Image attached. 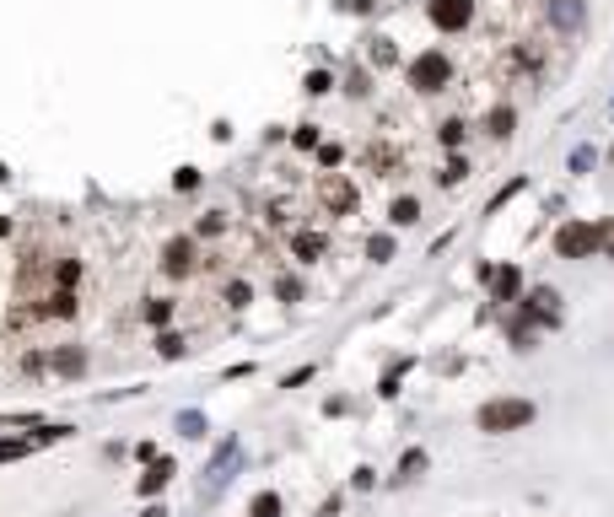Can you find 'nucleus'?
<instances>
[{
    "label": "nucleus",
    "mask_w": 614,
    "mask_h": 517,
    "mask_svg": "<svg viewBox=\"0 0 614 517\" xmlns=\"http://www.w3.org/2000/svg\"><path fill=\"white\" fill-rule=\"evenodd\" d=\"M534 399H512V394H502V399H485L480 405V432H491V437H507V432H529L534 426Z\"/></svg>",
    "instance_id": "f257e3e1"
},
{
    "label": "nucleus",
    "mask_w": 614,
    "mask_h": 517,
    "mask_svg": "<svg viewBox=\"0 0 614 517\" xmlns=\"http://www.w3.org/2000/svg\"><path fill=\"white\" fill-rule=\"evenodd\" d=\"M610 232H614V221H566L556 232V254L561 259H593L610 243Z\"/></svg>",
    "instance_id": "f03ea898"
},
{
    "label": "nucleus",
    "mask_w": 614,
    "mask_h": 517,
    "mask_svg": "<svg viewBox=\"0 0 614 517\" xmlns=\"http://www.w3.org/2000/svg\"><path fill=\"white\" fill-rule=\"evenodd\" d=\"M448 81H453V65H448L442 49H426V54L410 59V86H415V92H442Z\"/></svg>",
    "instance_id": "7ed1b4c3"
},
{
    "label": "nucleus",
    "mask_w": 614,
    "mask_h": 517,
    "mask_svg": "<svg viewBox=\"0 0 614 517\" xmlns=\"http://www.w3.org/2000/svg\"><path fill=\"white\" fill-rule=\"evenodd\" d=\"M237 453H243V448H237V437H227V442L216 448V459L205 464V502H216V491L232 480V469H237Z\"/></svg>",
    "instance_id": "20e7f679"
},
{
    "label": "nucleus",
    "mask_w": 614,
    "mask_h": 517,
    "mask_svg": "<svg viewBox=\"0 0 614 517\" xmlns=\"http://www.w3.org/2000/svg\"><path fill=\"white\" fill-rule=\"evenodd\" d=\"M523 313H529L534 324H550V329H556V324H561V291H556V286H534V291L523 297Z\"/></svg>",
    "instance_id": "39448f33"
},
{
    "label": "nucleus",
    "mask_w": 614,
    "mask_h": 517,
    "mask_svg": "<svg viewBox=\"0 0 614 517\" xmlns=\"http://www.w3.org/2000/svg\"><path fill=\"white\" fill-rule=\"evenodd\" d=\"M318 200H324V210H329V216H345V210H356V183L334 173V178H324V183H318Z\"/></svg>",
    "instance_id": "423d86ee"
},
{
    "label": "nucleus",
    "mask_w": 614,
    "mask_h": 517,
    "mask_svg": "<svg viewBox=\"0 0 614 517\" xmlns=\"http://www.w3.org/2000/svg\"><path fill=\"white\" fill-rule=\"evenodd\" d=\"M432 22L442 32H464L475 22V0H432Z\"/></svg>",
    "instance_id": "0eeeda50"
},
{
    "label": "nucleus",
    "mask_w": 614,
    "mask_h": 517,
    "mask_svg": "<svg viewBox=\"0 0 614 517\" xmlns=\"http://www.w3.org/2000/svg\"><path fill=\"white\" fill-rule=\"evenodd\" d=\"M194 264H200V259H194V237H173V243L162 248V270H167L173 281H178V275H189Z\"/></svg>",
    "instance_id": "6e6552de"
},
{
    "label": "nucleus",
    "mask_w": 614,
    "mask_h": 517,
    "mask_svg": "<svg viewBox=\"0 0 614 517\" xmlns=\"http://www.w3.org/2000/svg\"><path fill=\"white\" fill-rule=\"evenodd\" d=\"M485 281H491V297H496V302H518V297H523V270H518V264L485 270Z\"/></svg>",
    "instance_id": "1a4fd4ad"
},
{
    "label": "nucleus",
    "mask_w": 614,
    "mask_h": 517,
    "mask_svg": "<svg viewBox=\"0 0 614 517\" xmlns=\"http://www.w3.org/2000/svg\"><path fill=\"white\" fill-rule=\"evenodd\" d=\"M173 475H178V464H173V459H151V469L140 475V496H156V491H167V486H173Z\"/></svg>",
    "instance_id": "9d476101"
},
{
    "label": "nucleus",
    "mask_w": 614,
    "mask_h": 517,
    "mask_svg": "<svg viewBox=\"0 0 614 517\" xmlns=\"http://www.w3.org/2000/svg\"><path fill=\"white\" fill-rule=\"evenodd\" d=\"M426 475V448H410L405 459H399V469H394V486H410V480H421Z\"/></svg>",
    "instance_id": "9b49d317"
},
{
    "label": "nucleus",
    "mask_w": 614,
    "mask_h": 517,
    "mask_svg": "<svg viewBox=\"0 0 614 517\" xmlns=\"http://www.w3.org/2000/svg\"><path fill=\"white\" fill-rule=\"evenodd\" d=\"M49 367H54V372H65V378H76V372L86 367V351H81V345H65V351H54V356H49Z\"/></svg>",
    "instance_id": "f8f14e48"
},
{
    "label": "nucleus",
    "mask_w": 614,
    "mask_h": 517,
    "mask_svg": "<svg viewBox=\"0 0 614 517\" xmlns=\"http://www.w3.org/2000/svg\"><path fill=\"white\" fill-rule=\"evenodd\" d=\"M291 254H297L302 264H313V259H324V237H318V232H297V237H291Z\"/></svg>",
    "instance_id": "ddd939ff"
},
{
    "label": "nucleus",
    "mask_w": 614,
    "mask_h": 517,
    "mask_svg": "<svg viewBox=\"0 0 614 517\" xmlns=\"http://www.w3.org/2000/svg\"><path fill=\"white\" fill-rule=\"evenodd\" d=\"M388 221H394V227H415V221H421V205L405 194V200H394V205H388Z\"/></svg>",
    "instance_id": "4468645a"
},
{
    "label": "nucleus",
    "mask_w": 614,
    "mask_h": 517,
    "mask_svg": "<svg viewBox=\"0 0 614 517\" xmlns=\"http://www.w3.org/2000/svg\"><path fill=\"white\" fill-rule=\"evenodd\" d=\"M485 124H491V135H496V140H507V135H512V124H518V113H512V108H491V119H485Z\"/></svg>",
    "instance_id": "2eb2a0df"
},
{
    "label": "nucleus",
    "mask_w": 614,
    "mask_h": 517,
    "mask_svg": "<svg viewBox=\"0 0 614 517\" xmlns=\"http://www.w3.org/2000/svg\"><path fill=\"white\" fill-rule=\"evenodd\" d=\"M507 334H512V345H518V351H534V318H529V313H523V318H512V329H507Z\"/></svg>",
    "instance_id": "dca6fc26"
},
{
    "label": "nucleus",
    "mask_w": 614,
    "mask_h": 517,
    "mask_svg": "<svg viewBox=\"0 0 614 517\" xmlns=\"http://www.w3.org/2000/svg\"><path fill=\"white\" fill-rule=\"evenodd\" d=\"M248 517H280V496H275V491H259V496L248 502Z\"/></svg>",
    "instance_id": "f3484780"
},
{
    "label": "nucleus",
    "mask_w": 614,
    "mask_h": 517,
    "mask_svg": "<svg viewBox=\"0 0 614 517\" xmlns=\"http://www.w3.org/2000/svg\"><path fill=\"white\" fill-rule=\"evenodd\" d=\"M43 313H54V318H70V313H76V297H70V291L59 286V291H54V297L43 302Z\"/></svg>",
    "instance_id": "a211bd4d"
},
{
    "label": "nucleus",
    "mask_w": 614,
    "mask_h": 517,
    "mask_svg": "<svg viewBox=\"0 0 614 517\" xmlns=\"http://www.w3.org/2000/svg\"><path fill=\"white\" fill-rule=\"evenodd\" d=\"M405 372H410V361L388 367V372H383V383H378V394H383V399H394V394H399V383H405Z\"/></svg>",
    "instance_id": "6ab92c4d"
},
{
    "label": "nucleus",
    "mask_w": 614,
    "mask_h": 517,
    "mask_svg": "<svg viewBox=\"0 0 614 517\" xmlns=\"http://www.w3.org/2000/svg\"><path fill=\"white\" fill-rule=\"evenodd\" d=\"M178 432H183L189 442H200V437H205V415H200V410H183V415H178Z\"/></svg>",
    "instance_id": "aec40b11"
},
{
    "label": "nucleus",
    "mask_w": 614,
    "mask_h": 517,
    "mask_svg": "<svg viewBox=\"0 0 614 517\" xmlns=\"http://www.w3.org/2000/svg\"><path fill=\"white\" fill-rule=\"evenodd\" d=\"M583 22V5L577 0H556V27H577Z\"/></svg>",
    "instance_id": "412c9836"
},
{
    "label": "nucleus",
    "mask_w": 614,
    "mask_h": 517,
    "mask_svg": "<svg viewBox=\"0 0 614 517\" xmlns=\"http://www.w3.org/2000/svg\"><path fill=\"white\" fill-rule=\"evenodd\" d=\"M167 318H173V302H167V297H151V302H146V324H156V329H162Z\"/></svg>",
    "instance_id": "4be33fe9"
},
{
    "label": "nucleus",
    "mask_w": 614,
    "mask_h": 517,
    "mask_svg": "<svg viewBox=\"0 0 614 517\" xmlns=\"http://www.w3.org/2000/svg\"><path fill=\"white\" fill-rule=\"evenodd\" d=\"M367 259H378V264H383V259H394V237H388V232H378V237L367 243Z\"/></svg>",
    "instance_id": "5701e85b"
},
{
    "label": "nucleus",
    "mask_w": 614,
    "mask_h": 517,
    "mask_svg": "<svg viewBox=\"0 0 614 517\" xmlns=\"http://www.w3.org/2000/svg\"><path fill=\"white\" fill-rule=\"evenodd\" d=\"M183 351H189V345H183V334H162V340H156V356H167V361H178Z\"/></svg>",
    "instance_id": "b1692460"
},
{
    "label": "nucleus",
    "mask_w": 614,
    "mask_h": 517,
    "mask_svg": "<svg viewBox=\"0 0 614 517\" xmlns=\"http://www.w3.org/2000/svg\"><path fill=\"white\" fill-rule=\"evenodd\" d=\"M248 297H254L248 281H232V286H227V308H248Z\"/></svg>",
    "instance_id": "393cba45"
},
{
    "label": "nucleus",
    "mask_w": 614,
    "mask_h": 517,
    "mask_svg": "<svg viewBox=\"0 0 614 517\" xmlns=\"http://www.w3.org/2000/svg\"><path fill=\"white\" fill-rule=\"evenodd\" d=\"M372 65H394V43L388 38H372Z\"/></svg>",
    "instance_id": "a878e982"
},
{
    "label": "nucleus",
    "mask_w": 614,
    "mask_h": 517,
    "mask_svg": "<svg viewBox=\"0 0 614 517\" xmlns=\"http://www.w3.org/2000/svg\"><path fill=\"white\" fill-rule=\"evenodd\" d=\"M302 86H307L313 97H318V92H329V70H307V81H302Z\"/></svg>",
    "instance_id": "bb28decb"
},
{
    "label": "nucleus",
    "mask_w": 614,
    "mask_h": 517,
    "mask_svg": "<svg viewBox=\"0 0 614 517\" xmlns=\"http://www.w3.org/2000/svg\"><path fill=\"white\" fill-rule=\"evenodd\" d=\"M464 173H469V167H464V156H453V162H448V173H442V183H458Z\"/></svg>",
    "instance_id": "cd10ccee"
},
{
    "label": "nucleus",
    "mask_w": 614,
    "mask_h": 517,
    "mask_svg": "<svg viewBox=\"0 0 614 517\" xmlns=\"http://www.w3.org/2000/svg\"><path fill=\"white\" fill-rule=\"evenodd\" d=\"M351 92H356V97H367V92H372V81H367V70H356V76H351Z\"/></svg>",
    "instance_id": "c85d7f7f"
},
{
    "label": "nucleus",
    "mask_w": 614,
    "mask_h": 517,
    "mask_svg": "<svg viewBox=\"0 0 614 517\" xmlns=\"http://www.w3.org/2000/svg\"><path fill=\"white\" fill-rule=\"evenodd\" d=\"M173 183H178V189H200V173H194V167H183V173H178Z\"/></svg>",
    "instance_id": "c756f323"
},
{
    "label": "nucleus",
    "mask_w": 614,
    "mask_h": 517,
    "mask_svg": "<svg viewBox=\"0 0 614 517\" xmlns=\"http://www.w3.org/2000/svg\"><path fill=\"white\" fill-rule=\"evenodd\" d=\"M59 286H65V291L76 286V259H65V264H59Z\"/></svg>",
    "instance_id": "7c9ffc66"
},
{
    "label": "nucleus",
    "mask_w": 614,
    "mask_h": 517,
    "mask_svg": "<svg viewBox=\"0 0 614 517\" xmlns=\"http://www.w3.org/2000/svg\"><path fill=\"white\" fill-rule=\"evenodd\" d=\"M140 517H167V513H162V507H146V513H140Z\"/></svg>",
    "instance_id": "2f4dec72"
},
{
    "label": "nucleus",
    "mask_w": 614,
    "mask_h": 517,
    "mask_svg": "<svg viewBox=\"0 0 614 517\" xmlns=\"http://www.w3.org/2000/svg\"><path fill=\"white\" fill-rule=\"evenodd\" d=\"M5 232H11V221H5V216H0V237H5Z\"/></svg>",
    "instance_id": "473e14b6"
}]
</instances>
